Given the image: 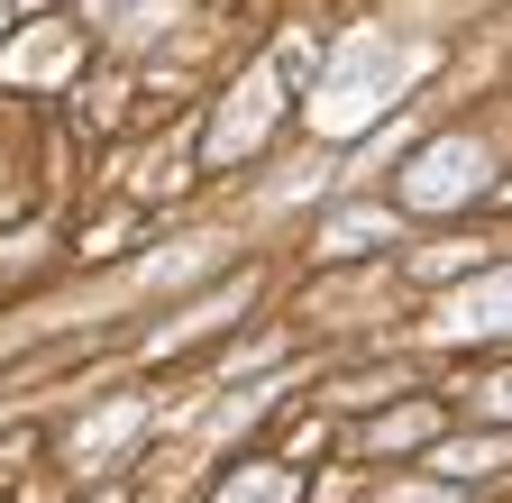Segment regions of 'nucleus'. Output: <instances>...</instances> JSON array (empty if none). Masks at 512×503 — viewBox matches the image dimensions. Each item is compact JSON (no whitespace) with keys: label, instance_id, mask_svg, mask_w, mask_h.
<instances>
[{"label":"nucleus","instance_id":"1","mask_svg":"<svg viewBox=\"0 0 512 503\" xmlns=\"http://www.w3.org/2000/svg\"><path fill=\"white\" fill-rule=\"evenodd\" d=\"M384 92H394V55H357V65L339 74V83H320V101H311V119L320 129H366V119L384 110Z\"/></svg>","mask_w":512,"mask_h":503},{"label":"nucleus","instance_id":"2","mask_svg":"<svg viewBox=\"0 0 512 503\" xmlns=\"http://www.w3.org/2000/svg\"><path fill=\"white\" fill-rule=\"evenodd\" d=\"M220 503H293V476H284V467H266V476H238Z\"/></svg>","mask_w":512,"mask_h":503}]
</instances>
